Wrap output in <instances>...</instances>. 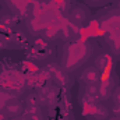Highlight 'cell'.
Here are the masks:
<instances>
[{"mask_svg":"<svg viewBox=\"0 0 120 120\" xmlns=\"http://www.w3.org/2000/svg\"><path fill=\"white\" fill-rule=\"evenodd\" d=\"M96 52L95 43L87 38H75L64 42L59 55V63L71 74H77L82 67L90 64Z\"/></svg>","mask_w":120,"mask_h":120,"instance_id":"obj_1","label":"cell"},{"mask_svg":"<svg viewBox=\"0 0 120 120\" xmlns=\"http://www.w3.org/2000/svg\"><path fill=\"white\" fill-rule=\"evenodd\" d=\"M99 36L98 41L102 48L120 57V11L113 7H105L95 14Z\"/></svg>","mask_w":120,"mask_h":120,"instance_id":"obj_2","label":"cell"},{"mask_svg":"<svg viewBox=\"0 0 120 120\" xmlns=\"http://www.w3.org/2000/svg\"><path fill=\"white\" fill-rule=\"evenodd\" d=\"M46 73L49 75V80L57 87V88H64L70 90L74 84L73 74L68 73L59 61H50L46 64Z\"/></svg>","mask_w":120,"mask_h":120,"instance_id":"obj_3","label":"cell"},{"mask_svg":"<svg viewBox=\"0 0 120 120\" xmlns=\"http://www.w3.org/2000/svg\"><path fill=\"white\" fill-rule=\"evenodd\" d=\"M117 57L115 55H112L109 50L101 48L96 49L94 57L91 60V63L98 68V71L103 75V74H109V73H115L116 64H117Z\"/></svg>","mask_w":120,"mask_h":120,"instance_id":"obj_4","label":"cell"},{"mask_svg":"<svg viewBox=\"0 0 120 120\" xmlns=\"http://www.w3.org/2000/svg\"><path fill=\"white\" fill-rule=\"evenodd\" d=\"M120 78L116 73H109V74H103L101 75V80L98 81V92H99V99L102 102H108L113 94V91L116 90V87L119 85Z\"/></svg>","mask_w":120,"mask_h":120,"instance_id":"obj_5","label":"cell"},{"mask_svg":"<svg viewBox=\"0 0 120 120\" xmlns=\"http://www.w3.org/2000/svg\"><path fill=\"white\" fill-rule=\"evenodd\" d=\"M8 11L18 20H25L31 14L34 6L41 0H3Z\"/></svg>","mask_w":120,"mask_h":120,"instance_id":"obj_6","label":"cell"},{"mask_svg":"<svg viewBox=\"0 0 120 120\" xmlns=\"http://www.w3.org/2000/svg\"><path fill=\"white\" fill-rule=\"evenodd\" d=\"M81 109H82V116L87 120H108L112 116L108 102L90 103L82 106Z\"/></svg>","mask_w":120,"mask_h":120,"instance_id":"obj_7","label":"cell"},{"mask_svg":"<svg viewBox=\"0 0 120 120\" xmlns=\"http://www.w3.org/2000/svg\"><path fill=\"white\" fill-rule=\"evenodd\" d=\"M67 18H68L75 27H78V28L81 30V28L88 27V24H90L91 20H92V14H91V10L87 4L77 3V4L71 8V11L68 13Z\"/></svg>","mask_w":120,"mask_h":120,"instance_id":"obj_8","label":"cell"},{"mask_svg":"<svg viewBox=\"0 0 120 120\" xmlns=\"http://www.w3.org/2000/svg\"><path fill=\"white\" fill-rule=\"evenodd\" d=\"M3 115L8 119H20L25 113V103L20 98H8L1 109Z\"/></svg>","mask_w":120,"mask_h":120,"instance_id":"obj_9","label":"cell"},{"mask_svg":"<svg viewBox=\"0 0 120 120\" xmlns=\"http://www.w3.org/2000/svg\"><path fill=\"white\" fill-rule=\"evenodd\" d=\"M77 99L78 103L82 106L95 103V102H102L99 99V92H98V85L96 84H91V85H80L78 94H77Z\"/></svg>","mask_w":120,"mask_h":120,"instance_id":"obj_10","label":"cell"},{"mask_svg":"<svg viewBox=\"0 0 120 120\" xmlns=\"http://www.w3.org/2000/svg\"><path fill=\"white\" fill-rule=\"evenodd\" d=\"M101 73L98 71V68L90 63L85 67H82L78 73H77V81L80 82V85H91V84H98V81L101 80Z\"/></svg>","mask_w":120,"mask_h":120,"instance_id":"obj_11","label":"cell"},{"mask_svg":"<svg viewBox=\"0 0 120 120\" xmlns=\"http://www.w3.org/2000/svg\"><path fill=\"white\" fill-rule=\"evenodd\" d=\"M30 49L31 50H30V55L28 56H30L31 60L38 61V63H45V64L53 61V60H50V57H49L50 48H48V46H39L38 43H35Z\"/></svg>","mask_w":120,"mask_h":120,"instance_id":"obj_12","label":"cell"},{"mask_svg":"<svg viewBox=\"0 0 120 120\" xmlns=\"http://www.w3.org/2000/svg\"><path fill=\"white\" fill-rule=\"evenodd\" d=\"M108 105H109L112 116H120V82L116 87V90L113 91L110 99L108 101Z\"/></svg>","mask_w":120,"mask_h":120,"instance_id":"obj_13","label":"cell"},{"mask_svg":"<svg viewBox=\"0 0 120 120\" xmlns=\"http://www.w3.org/2000/svg\"><path fill=\"white\" fill-rule=\"evenodd\" d=\"M109 3H112V0H84V4L88 7H103Z\"/></svg>","mask_w":120,"mask_h":120,"instance_id":"obj_14","label":"cell"},{"mask_svg":"<svg viewBox=\"0 0 120 120\" xmlns=\"http://www.w3.org/2000/svg\"><path fill=\"white\" fill-rule=\"evenodd\" d=\"M113 3H115L113 6H115V7H116V8L120 11V0H116V1H113Z\"/></svg>","mask_w":120,"mask_h":120,"instance_id":"obj_15","label":"cell"},{"mask_svg":"<svg viewBox=\"0 0 120 120\" xmlns=\"http://www.w3.org/2000/svg\"><path fill=\"white\" fill-rule=\"evenodd\" d=\"M108 120H120V116H110Z\"/></svg>","mask_w":120,"mask_h":120,"instance_id":"obj_16","label":"cell"},{"mask_svg":"<svg viewBox=\"0 0 120 120\" xmlns=\"http://www.w3.org/2000/svg\"><path fill=\"white\" fill-rule=\"evenodd\" d=\"M112 1H116V0H112Z\"/></svg>","mask_w":120,"mask_h":120,"instance_id":"obj_17","label":"cell"},{"mask_svg":"<svg viewBox=\"0 0 120 120\" xmlns=\"http://www.w3.org/2000/svg\"><path fill=\"white\" fill-rule=\"evenodd\" d=\"M119 61H120V57H119Z\"/></svg>","mask_w":120,"mask_h":120,"instance_id":"obj_18","label":"cell"}]
</instances>
